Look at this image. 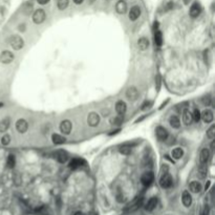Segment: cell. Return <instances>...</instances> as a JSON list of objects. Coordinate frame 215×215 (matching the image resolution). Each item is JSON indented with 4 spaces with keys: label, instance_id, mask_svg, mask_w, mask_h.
Masks as SVG:
<instances>
[{
    "label": "cell",
    "instance_id": "6da1fadb",
    "mask_svg": "<svg viewBox=\"0 0 215 215\" xmlns=\"http://www.w3.org/2000/svg\"><path fill=\"white\" fill-rule=\"evenodd\" d=\"M172 184H173V181H172L171 175H170L168 172L164 173V174L162 175L161 180H159V186L164 189H168L172 186Z\"/></svg>",
    "mask_w": 215,
    "mask_h": 215
},
{
    "label": "cell",
    "instance_id": "7a4b0ae2",
    "mask_svg": "<svg viewBox=\"0 0 215 215\" xmlns=\"http://www.w3.org/2000/svg\"><path fill=\"white\" fill-rule=\"evenodd\" d=\"M10 44L15 51H19V49H21L23 47L24 41L21 37H19V36H13L10 40Z\"/></svg>",
    "mask_w": 215,
    "mask_h": 215
},
{
    "label": "cell",
    "instance_id": "3957f363",
    "mask_svg": "<svg viewBox=\"0 0 215 215\" xmlns=\"http://www.w3.org/2000/svg\"><path fill=\"white\" fill-rule=\"evenodd\" d=\"M14 59H15V56L10 51H4L0 54V62L3 64H10L11 62L14 61Z\"/></svg>",
    "mask_w": 215,
    "mask_h": 215
},
{
    "label": "cell",
    "instance_id": "277c9868",
    "mask_svg": "<svg viewBox=\"0 0 215 215\" xmlns=\"http://www.w3.org/2000/svg\"><path fill=\"white\" fill-rule=\"evenodd\" d=\"M45 18H46V14L44 12V10L42 9L35 11L34 15H33V21H34L36 24H41L44 20H45Z\"/></svg>",
    "mask_w": 215,
    "mask_h": 215
},
{
    "label": "cell",
    "instance_id": "5b68a950",
    "mask_svg": "<svg viewBox=\"0 0 215 215\" xmlns=\"http://www.w3.org/2000/svg\"><path fill=\"white\" fill-rule=\"evenodd\" d=\"M100 123V115L97 112H90L87 117V124L90 127H97Z\"/></svg>",
    "mask_w": 215,
    "mask_h": 215
},
{
    "label": "cell",
    "instance_id": "8992f818",
    "mask_svg": "<svg viewBox=\"0 0 215 215\" xmlns=\"http://www.w3.org/2000/svg\"><path fill=\"white\" fill-rule=\"evenodd\" d=\"M155 134H156V137L162 141V142H165L168 137H169V132H168V130L165 127H162V126H159V127H156L155 129Z\"/></svg>",
    "mask_w": 215,
    "mask_h": 215
},
{
    "label": "cell",
    "instance_id": "52a82bcc",
    "mask_svg": "<svg viewBox=\"0 0 215 215\" xmlns=\"http://www.w3.org/2000/svg\"><path fill=\"white\" fill-rule=\"evenodd\" d=\"M126 97H127L128 100L130 101H137L140 97V92L137 90V87L134 86H130L126 92Z\"/></svg>",
    "mask_w": 215,
    "mask_h": 215
},
{
    "label": "cell",
    "instance_id": "ba28073f",
    "mask_svg": "<svg viewBox=\"0 0 215 215\" xmlns=\"http://www.w3.org/2000/svg\"><path fill=\"white\" fill-rule=\"evenodd\" d=\"M153 181H154V174L151 171L145 172L144 174L142 175V177H141V181H142V184L144 185L145 187L150 186V185L153 183Z\"/></svg>",
    "mask_w": 215,
    "mask_h": 215
},
{
    "label": "cell",
    "instance_id": "9c48e42d",
    "mask_svg": "<svg viewBox=\"0 0 215 215\" xmlns=\"http://www.w3.org/2000/svg\"><path fill=\"white\" fill-rule=\"evenodd\" d=\"M54 158L59 163L64 164V163L67 162V159H68V153L64 150H58L54 153Z\"/></svg>",
    "mask_w": 215,
    "mask_h": 215
},
{
    "label": "cell",
    "instance_id": "30bf717a",
    "mask_svg": "<svg viewBox=\"0 0 215 215\" xmlns=\"http://www.w3.org/2000/svg\"><path fill=\"white\" fill-rule=\"evenodd\" d=\"M200 13H202V7H200V4L198 3V2H194V3L191 5V7H190V11H189L190 16H191L192 18H196L200 15Z\"/></svg>",
    "mask_w": 215,
    "mask_h": 215
},
{
    "label": "cell",
    "instance_id": "8fae6325",
    "mask_svg": "<svg viewBox=\"0 0 215 215\" xmlns=\"http://www.w3.org/2000/svg\"><path fill=\"white\" fill-rule=\"evenodd\" d=\"M71 128H73V125H71V122L69 120H64L60 124V131L63 134H69Z\"/></svg>",
    "mask_w": 215,
    "mask_h": 215
},
{
    "label": "cell",
    "instance_id": "7c38bea8",
    "mask_svg": "<svg viewBox=\"0 0 215 215\" xmlns=\"http://www.w3.org/2000/svg\"><path fill=\"white\" fill-rule=\"evenodd\" d=\"M16 128H17V130L20 133H25L27 129H29V124H27L24 119H20V120H18L16 122Z\"/></svg>",
    "mask_w": 215,
    "mask_h": 215
},
{
    "label": "cell",
    "instance_id": "4fadbf2b",
    "mask_svg": "<svg viewBox=\"0 0 215 215\" xmlns=\"http://www.w3.org/2000/svg\"><path fill=\"white\" fill-rule=\"evenodd\" d=\"M193 122V117H192V112H190L189 109H184L183 110V123L186 126L191 125Z\"/></svg>",
    "mask_w": 215,
    "mask_h": 215
},
{
    "label": "cell",
    "instance_id": "5bb4252c",
    "mask_svg": "<svg viewBox=\"0 0 215 215\" xmlns=\"http://www.w3.org/2000/svg\"><path fill=\"white\" fill-rule=\"evenodd\" d=\"M213 112L210 109H205L203 112H200V119H203V121L205 123H211L213 121Z\"/></svg>",
    "mask_w": 215,
    "mask_h": 215
},
{
    "label": "cell",
    "instance_id": "9a60e30c",
    "mask_svg": "<svg viewBox=\"0 0 215 215\" xmlns=\"http://www.w3.org/2000/svg\"><path fill=\"white\" fill-rule=\"evenodd\" d=\"M141 16V9L137 5H134V7H131V10L129 11V19L131 21H136L137 18Z\"/></svg>",
    "mask_w": 215,
    "mask_h": 215
},
{
    "label": "cell",
    "instance_id": "2e32d148",
    "mask_svg": "<svg viewBox=\"0 0 215 215\" xmlns=\"http://www.w3.org/2000/svg\"><path fill=\"white\" fill-rule=\"evenodd\" d=\"M210 159V150L208 148H204V149L200 151V155H199V164H207Z\"/></svg>",
    "mask_w": 215,
    "mask_h": 215
},
{
    "label": "cell",
    "instance_id": "e0dca14e",
    "mask_svg": "<svg viewBox=\"0 0 215 215\" xmlns=\"http://www.w3.org/2000/svg\"><path fill=\"white\" fill-rule=\"evenodd\" d=\"M115 11L119 14H125L127 12V3L124 0H119L115 4Z\"/></svg>",
    "mask_w": 215,
    "mask_h": 215
},
{
    "label": "cell",
    "instance_id": "ac0fdd59",
    "mask_svg": "<svg viewBox=\"0 0 215 215\" xmlns=\"http://www.w3.org/2000/svg\"><path fill=\"white\" fill-rule=\"evenodd\" d=\"M126 109H127V106H126V103L124 101L120 100L115 103V110H117L119 114L124 115V114L126 112Z\"/></svg>",
    "mask_w": 215,
    "mask_h": 215
},
{
    "label": "cell",
    "instance_id": "d6986e66",
    "mask_svg": "<svg viewBox=\"0 0 215 215\" xmlns=\"http://www.w3.org/2000/svg\"><path fill=\"white\" fill-rule=\"evenodd\" d=\"M85 164V162L83 161V159H71L70 163H69V168L70 169H73V170H76V169H78V168L80 167H82L83 165Z\"/></svg>",
    "mask_w": 215,
    "mask_h": 215
},
{
    "label": "cell",
    "instance_id": "ffe728a7",
    "mask_svg": "<svg viewBox=\"0 0 215 215\" xmlns=\"http://www.w3.org/2000/svg\"><path fill=\"white\" fill-rule=\"evenodd\" d=\"M181 202H183L185 207H190L192 205V196L188 191H184L183 196H181Z\"/></svg>",
    "mask_w": 215,
    "mask_h": 215
},
{
    "label": "cell",
    "instance_id": "44dd1931",
    "mask_svg": "<svg viewBox=\"0 0 215 215\" xmlns=\"http://www.w3.org/2000/svg\"><path fill=\"white\" fill-rule=\"evenodd\" d=\"M137 45H139V48L141 51H146L149 47V40L145 37L140 38L139 41H137Z\"/></svg>",
    "mask_w": 215,
    "mask_h": 215
},
{
    "label": "cell",
    "instance_id": "7402d4cb",
    "mask_svg": "<svg viewBox=\"0 0 215 215\" xmlns=\"http://www.w3.org/2000/svg\"><path fill=\"white\" fill-rule=\"evenodd\" d=\"M207 172H208V169H207V164H199L198 166V170H197V175L199 178H206L207 176Z\"/></svg>",
    "mask_w": 215,
    "mask_h": 215
},
{
    "label": "cell",
    "instance_id": "603a6c76",
    "mask_svg": "<svg viewBox=\"0 0 215 215\" xmlns=\"http://www.w3.org/2000/svg\"><path fill=\"white\" fill-rule=\"evenodd\" d=\"M156 205H158V198H156V197H152V198H150V199L148 200L147 204H146L145 209L147 211H152V210H154V209H155Z\"/></svg>",
    "mask_w": 215,
    "mask_h": 215
},
{
    "label": "cell",
    "instance_id": "cb8c5ba5",
    "mask_svg": "<svg viewBox=\"0 0 215 215\" xmlns=\"http://www.w3.org/2000/svg\"><path fill=\"white\" fill-rule=\"evenodd\" d=\"M189 188L190 190H191L193 193H198V192L202 191V185H200V183H198V181H191L189 185Z\"/></svg>",
    "mask_w": 215,
    "mask_h": 215
},
{
    "label": "cell",
    "instance_id": "d4e9b609",
    "mask_svg": "<svg viewBox=\"0 0 215 215\" xmlns=\"http://www.w3.org/2000/svg\"><path fill=\"white\" fill-rule=\"evenodd\" d=\"M10 124H11L10 118L3 119V120L0 122V132H1V133H3V132L7 131V129H9V127H10Z\"/></svg>",
    "mask_w": 215,
    "mask_h": 215
},
{
    "label": "cell",
    "instance_id": "484cf974",
    "mask_svg": "<svg viewBox=\"0 0 215 215\" xmlns=\"http://www.w3.org/2000/svg\"><path fill=\"white\" fill-rule=\"evenodd\" d=\"M154 42H155L156 46H161L163 44V35L162 32L159 31V29L154 31Z\"/></svg>",
    "mask_w": 215,
    "mask_h": 215
},
{
    "label": "cell",
    "instance_id": "4316f807",
    "mask_svg": "<svg viewBox=\"0 0 215 215\" xmlns=\"http://www.w3.org/2000/svg\"><path fill=\"white\" fill-rule=\"evenodd\" d=\"M171 155H172V158H173V159H180L183 158V155H184V150L181 149V147L174 148V149L172 150V152H171Z\"/></svg>",
    "mask_w": 215,
    "mask_h": 215
},
{
    "label": "cell",
    "instance_id": "83f0119b",
    "mask_svg": "<svg viewBox=\"0 0 215 215\" xmlns=\"http://www.w3.org/2000/svg\"><path fill=\"white\" fill-rule=\"evenodd\" d=\"M52 140H53V143L56 145H60V144H63V143H65V137L60 136V134H57L55 133L53 134V137H52Z\"/></svg>",
    "mask_w": 215,
    "mask_h": 215
},
{
    "label": "cell",
    "instance_id": "f1b7e54d",
    "mask_svg": "<svg viewBox=\"0 0 215 215\" xmlns=\"http://www.w3.org/2000/svg\"><path fill=\"white\" fill-rule=\"evenodd\" d=\"M169 123H170V125H171V127H173V128L177 129V128L181 127V121H180V119L176 117V115H172V117L170 118Z\"/></svg>",
    "mask_w": 215,
    "mask_h": 215
},
{
    "label": "cell",
    "instance_id": "f546056e",
    "mask_svg": "<svg viewBox=\"0 0 215 215\" xmlns=\"http://www.w3.org/2000/svg\"><path fill=\"white\" fill-rule=\"evenodd\" d=\"M68 3H69V0H57V5L59 10H65L66 7H68Z\"/></svg>",
    "mask_w": 215,
    "mask_h": 215
},
{
    "label": "cell",
    "instance_id": "4dcf8cb0",
    "mask_svg": "<svg viewBox=\"0 0 215 215\" xmlns=\"http://www.w3.org/2000/svg\"><path fill=\"white\" fill-rule=\"evenodd\" d=\"M7 165L9 168H14L16 165V158L15 155H13V154H10L9 156H7Z\"/></svg>",
    "mask_w": 215,
    "mask_h": 215
},
{
    "label": "cell",
    "instance_id": "1f68e13d",
    "mask_svg": "<svg viewBox=\"0 0 215 215\" xmlns=\"http://www.w3.org/2000/svg\"><path fill=\"white\" fill-rule=\"evenodd\" d=\"M120 152L124 155H129L132 152V148L128 145H124L120 148Z\"/></svg>",
    "mask_w": 215,
    "mask_h": 215
},
{
    "label": "cell",
    "instance_id": "d6a6232c",
    "mask_svg": "<svg viewBox=\"0 0 215 215\" xmlns=\"http://www.w3.org/2000/svg\"><path fill=\"white\" fill-rule=\"evenodd\" d=\"M123 120H124V118H123V115H121V114H119L118 117H115L112 119V121H111V123H112V125H121V124L123 123Z\"/></svg>",
    "mask_w": 215,
    "mask_h": 215
},
{
    "label": "cell",
    "instance_id": "836d02e7",
    "mask_svg": "<svg viewBox=\"0 0 215 215\" xmlns=\"http://www.w3.org/2000/svg\"><path fill=\"white\" fill-rule=\"evenodd\" d=\"M192 117H193V121H195V122H199L200 121V111L199 109L195 108L193 110V112H192Z\"/></svg>",
    "mask_w": 215,
    "mask_h": 215
},
{
    "label": "cell",
    "instance_id": "e575fe53",
    "mask_svg": "<svg viewBox=\"0 0 215 215\" xmlns=\"http://www.w3.org/2000/svg\"><path fill=\"white\" fill-rule=\"evenodd\" d=\"M207 137L210 140L214 139V137H215V126L214 125H212L211 127L208 129V131H207Z\"/></svg>",
    "mask_w": 215,
    "mask_h": 215
},
{
    "label": "cell",
    "instance_id": "d590c367",
    "mask_svg": "<svg viewBox=\"0 0 215 215\" xmlns=\"http://www.w3.org/2000/svg\"><path fill=\"white\" fill-rule=\"evenodd\" d=\"M142 203H143V198H140V199H139V200H137V202L134 203L133 205L129 207V209H128V210H129V211H133V210H137V208H140V207H141V205H142Z\"/></svg>",
    "mask_w": 215,
    "mask_h": 215
},
{
    "label": "cell",
    "instance_id": "8d00e7d4",
    "mask_svg": "<svg viewBox=\"0 0 215 215\" xmlns=\"http://www.w3.org/2000/svg\"><path fill=\"white\" fill-rule=\"evenodd\" d=\"M10 143H11V137L9 136V134H4L1 139V144L3 146H7Z\"/></svg>",
    "mask_w": 215,
    "mask_h": 215
},
{
    "label": "cell",
    "instance_id": "74e56055",
    "mask_svg": "<svg viewBox=\"0 0 215 215\" xmlns=\"http://www.w3.org/2000/svg\"><path fill=\"white\" fill-rule=\"evenodd\" d=\"M202 102L205 106H210L211 103H212V99H211L210 96H206V97H204L202 99Z\"/></svg>",
    "mask_w": 215,
    "mask_h": 215
},
{
    "label": "cell",
    "instance_id": "f35d334b",
    "mask_svg": "<svg viewBox=\"0 0 215 215\" xmlns=\"http://www.w3.org/2000/svg\"><path fill=\"white\" fill-rule=\"evenodd\" d=\"M173 7H174V3H173L172 1H169V2H167V3L165 4V7H164V10H165V11H166V12H167V11L171 10Z\"/></svg>",
    "mask_w": 215,
    "mask_h": 215
},
{
    "label": "cell",
    "instance_id": "ab89813d",
    "mask_svg": "<svg viewBox=\"0 0 215 215\" xmlns=\"http://www.w3.org/2000/svg\"><path fill=\"white\" fill-rule=\"evenodd\" d=\"M151 105H152V103L151 102H148V101H146L144 104L142 105V110H147V109H149Z\"/></svg>",
    "mask_w": 215,
    "mask_h": 215
},
{
    "label": "cell",
    "instance_id": "60d3db41",
    "mask_svg": "<svg viewBox=\"0 0 215 215\" xmlns=\"http://www.w3.org/2000/svg\"><path fill=\"white\" fill-rule=\"evenodd\" d=\"M155 85H156V89L159 90V88H161V76L158 75L155 78Z\"/></svg>",
    "mask_w": 215,
    "mask_h": 215
},
{
    "label": "cell",
    "instance_id": "b9f144b4",
    "mask_svg": "<svg viewBox=\"0 0 215 215\" xmlns=\"http://www.w3.org/2000/svg\"><path fill=\"white\" fill-rule=\"evenodd\" d=\"M37 1H38V3H40V4H46L49 2V0H37Z\"/></svg>",
    "mask_w": 215,
    "mask_h": 215
},
{
    "label": "cell",
    "instance_id": "7bdbcfd3",
    "mask_svg": "<svg viewBox=\"0 0 215 215\" xmlns=\"http://www.w3.org/2000/svg\"><path fill=\"white\" fill-rule=\"evenodd\" d=\"M83 1H84V0H74V2H75L76 4H81Z\"/></svg>",
    "mask_w": 215,
    "mask_h": 215
},
{
    "label": "cell",
    "instance_id": "ee69618b",
    "mask_svg": "<svg viewBox=\"0 0 215 215\" xmlns=\"http://www.w3.org/2000/svg\"><path fill=\"white\" fill-rule=\"evenodd\" d=\"M210 183H211L210 181H207V184H206V187H205V189H206V190H208V189H209V187H210Z\"/></svg>",
    "mask_w": 215,
    "mask_h": 215
},
{
    "label": "cell",
    "instance_id": "f6af8a7d",
    "mask_svg": "<svg viewBox=\"0 0 215 215\" xmlns=\"http://www.w3.org/2000/svg\"><path fill=\"white\" fill-rule=\"evenodd\" d=\"M190 1H191V0H184V3L185 4H189Z\"/></svg>",
    "mask_w": 215,
    "mask_h": 215
},
{
    "label": "cell",
    "instance_id": "bcb514c9",
    "mask_svg": "<svg viewBox=\"0 0 215 215\" xmlns=\"http://www.w3.org/2000/svg\"><path fill=\"white\" fill-rule=\"evenodd\" d=\"M87 1H88V3H90V4H92V3H93V2L96 1V0H87Z\"/></svg>",
    "mask_w": 215,
    "mask_h": 215
},
{
    "label": "cell",
    "instance_id": "7dc6e473",
    "mask_svg": "<svg viewBox=\"0 0 215 215\" xmlns=\"http://www.w3.org/2000/svg\"><path fill=\"white\" fill-rule=\"evenodd\" d=\"M74 215H84L83 213H81V212H77V213H75Z\"/></svg>",
    "mask_w": 215,
    "mask_h": 215
}]
</instances>
